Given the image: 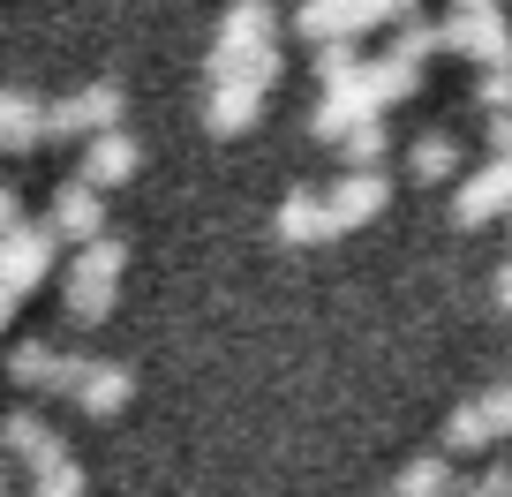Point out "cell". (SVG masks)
Returning <instances> with one entry per match:
<instances>
[{
  "mask_svg": "<svg viewBox=\"0 0 512 497\" xmlns=\"http://www.w3.org/2000/svg\"><path fill=\"white\" fill-rule=\"evenodd\" d=\"M8 377H16V385H31V392H83L91 354H61V347H46V339H16Z\"/></svg>",
  "mask_w": 512,
  "mask_h": 497,
  "instance_id": "cell-5",
  "label": "cell"
},
{
  "mask_svg": "<svg viewBox=\"0 0 512 497\" xmlns=\"http://www.w3.org/2000/svg\"><path fill=\"white\" fill-rule=\"evenodd\" d=\"M505 211L512 219V159H482L475 174H460V189H452V219L460 226H482Z\"/></svg>",
  "mask_w": 512,
  "mask_h": 497,
  "instance_id": "cell-6",
  "label": "cell"
},
{
  "mask_svg": "<svg viewBox=\"0 0 512 497\" xmlns=\"http://www.w3.org/2000/svg\"><path fill=\"white\" fill-rule=\"evenodd\" d=\"M452 490H460L452 452H415V460L400 467V482H392V497H452Z\"/></svg>",
  "mask_w": 512,
  "mask_h": 497,
  "instance_id": "cell-18",
  "label": "cell"
},
{
  "mask_svg": "<svg viewBox=\"0 0 512 497\" xmlns=\"http://www.w3.org/2000/svg\"><path fill=\"white\" fill-rule=\"evenodd\" d=\"M482 407H490V422H497V437H512V377L505 385H490V392H475Z\"/></svg>",
  "mask_w": 512,
  "mask_h": 497,
  "instance_id": "cell-28",
  "label": "cell"
},
{
  "mask_svg": "<svg viewBox=\"0 0 512 497\" xmlns=\"http://www.w3.org/2000/svg\"><path fill=\"white\" fill-rule=\"evenodd\" d=\"M272 234L294 241V249H317V241H332V234H339L332 189H287V196H279V211H272Z\"/></svg>",
  "mask_w": 512,
  "mask_h": 497,
  "instance_id": "cell-8",
  "label": "cell"
},
{
  "mask_svg": "<svg viewBox=\"0 0 512 497\" xmlns=\"http://www.w3.org/2000/svg\"><path fill=\"white\" fill-rule=\"evenodd\" d=\"M294 31H302V46H339V38H362V8L354 0H302Z\"/></svg>",
  "mask_w": 512,
  "mask_h": 497,
  "instance_id": "cell-12",
  "label": "cell"
},
{
  "mask_svg": "<svg viewBox=\"0 0 512 497\" xmlns=\"http://www.w3.org/2000/svg\"><path fill=\"white\" fill-rule=\"evenodd\" d=\"M475 106H482V113H505V106H512V61L475 68Z\"/></svg>",
  "mask_w": 512,
  "mask_h": 497,
  "instance_id": "cell-26",
  "label": "cell"
},
{
  "mask_svg": "<svg viewBox=\"0 0 512 497\" xmlns=\"http://www.w3.org/2000/svg\"><path fill=\"white\" fill-rule=\"evenodd\" d=\"M46 219H53V234H61V241H76V249H91L98 234H113V226H106V196H98V189H91V181H83V174L53 189Z\"/></svg>",
  "mask_w": 512,
  "mask_h": 497,
  "instance_id": "cell-7",
  "label": "cell"
},
{
  "mask_svg": "<svg viewBox=\"0 0 512 497\" xmlns=\"http://www.w3.org/2000/svg\"><path fill=\"white\" fill-rule=\"evenodd\" d=\"M392 53H407V61H430V53H445V23H430V16L400 23V31H392Z\"/></svg>",
  "mask_w": 512,
  "mask_h": 497,
  "instance_id": "cell-23",
  "label": "cell"
},
{
  "mask_svg": "<svg viewBox=\"0 0 512 497\" xmlns=\"http://www.w3.org/2000/svg\"><path fill=\"white\" fill-rule=\"evenodd\" d=\"M91 189H121L128 174H136V136L128 129H106V136H91L83 144V166H76Z\"/></svg>",
  "mask_w": 512,
  "mask_h": 497,
  "instance_id": "cell-11",
  "label": "cell"
},
{
  "mask_svg": "<svg viewBox=\"0 0 512 497\" xmlns=\"http://www.w3.org/2000/svg\"><path fill=\"white\" fill-rule=\"evenodd\" d=\"M482 445H497L490 407H482V400H460V407L445 415V452H482Z\"/></svg>",
  "mask_w": 512,
  "mask_h": 497,
  "instance_id": "cell-20",
  "label": "cell"
},
{
  "mask_svg": "<svg viewBox=\"0 0 512 497\" xmlns=\"http://www.w3.org/2000/svg\"><path fill=\"white\" fill-rule=\"evenodd\" d=\"M264 121V91L256 83H204V129L211 136H249Z\"/></svg>",
  "mask_w": 512,
  "mask_h": 497,
  "instance_id": "cell-9",
  "label": "cell"
},
{
  "mask_svg": "<svg viewBox=\"0 0 512 497\" xmlns=\"http://www.w3.org/2000/svg\"><path fill=\"white\" fill-rule=\"evenodd\" d=\"M0 144H8V151L46 144V98H38L31 83H16V91L0 98Z\"/></svg>",
  "mask_w": 512,
  "mask_h": 497,
  "instance_id": "cell-14",
  "label": "cell"
},
{
  "mask_svg": "<svg viewBox=\"0 0 512 497\" xmlns=\"http://www.w3.org/2000/svg\"><path fill=\"white\" fill-rule=\"evenodd\" d=\"M475 497H512V460H490L475 475Z\"/></svg>",
  "mask_w": 512,
  "mask_h": 497,
  "instance_id": "cell-29",
  "label": "cell"
},
{
  "mask_svg": "<svg viewBox=\"0 0 512 497\" xmlns=\"http://www.w3.org/2000/svg\"><path fill=\"white\" fill-rule=\"evenodd\" d=\"M490 302H497V309H512V257L497 264V279H490Z\"/></svg>",
  "mask_w": 512,
  "mask_h": 497,
  "instance_id": "cell-31",
  "label": "cell"
},
{
  "mask_svg": "<svg viewBox=\"0 0 512 497\" xmlns=\"http://www.w3.org/2000/svg\"><path fill=\"white\" fill-rule=\"evenodd\" d=\"M16 226H31L23 219V189H0V234H16Z\"/></svg>",
  "mask_w": 512,
  "mask_h": 497,
  "instance_id": "cell-30",
  "label": "cell"
},
{
  "mask_svg": "<svg viewBox=\"0 0 512 497\" xmlns=\"http://www.w3.org/2000/svg\"><path fill=\"white\" fill-rule=\"evenodd\" d=\"M31 497H83V467L68 460V452H61V460H46L31 475Z\"/></svg>",
  "mask_w": 512,
  "mask_h": 497,
  "instance_id": "cell-24",
  "label": "cell"
},
{
  "mask_svg": "<svg viewBox=\"0 0 512 497\" xmlns=\"http://www.w3.org/2000/svg\"><path fill=\"white\" fill-rule=\"evenodd\" d=\"M128 121V91L113 76H98V83H83V91H68V98H46V136H106V129H121Z\"/></svg>",
  "mask_w": 512,
  "mask_h": 497,
  "instance_id": "cell-4",
  "label": "cell"
},
{
  "mask_svg": "<svg viewBox=\"0 0 512 497\" xmlns=\"http://www.w3.org/2000/svg\"><path fill=\"white\" fill-rule=\"evenodd\" d=\"M407 174L415 181H452L460 174V136L452 129H422L415 144H407Z\"/></svg>",
  "mask_w": 512,
  "mask_h": 497,
  "instance_id": "cell-17",
  "label": "cell"
},
{
  "mask_svg": "<svg viewBox=\"0 0 512 497\" xmlns=\"http://www.w3.org/2000/svg\"><path fill=\"white\" fill-rule=\"evenodd\" d=\"M0 445L16 452V460H23V467H31V475H38V467H46V460H61V437H53V430H46V422H38V415H31V407H16V415L0 422Z\"/></svg>",
  "mask_w": 512,
  "mask_h": 497,
  "instance_id": "cell-15",
  "label": "cell"
},
{
  "mask_svg": "<svg viewBox=\"0 0 512 497\" xmlns=\"http://www.w3.org/2000/svg\"><path fill=\"white\" fill-rule=\"evenodd\" d=\"M452 497H475V475H467V482H460V490H452Z\"/></svg>",
  "mask_w": 512,
  "mask_h": 497,
  "instance_id": "cell-32",
  "label": "cell"
},
{
  "mask_svg": "<svg viewBox=\"0 0 512 497\" xmlns=\"http://www.w3.org/2000/svg\"><path fill=\"white\" fill-rule=\"evenodd\" d=\"M362 38H339V46H317V53H309V76H317L324 83V91H339V83H354V76H362Z\"/></svg>",
  "mask_w": 512,
  "mask_h": 497,
  "instance_id": "cell-21",
  "label": "cell"
},
{
  "mask_svg": "<svg viewBox=\"0 0 512 497\" xmlns=\"http://www.w3.org/2000/svg\"><path fill=\"white\" fill-rule=\"evenodd\" d=\"M53 257H61L53 219H31V226H16V234H0V309H8V317H16L23 294L53 272Z\"/></svg>",
  "mask_w": 512,
  "mask_h": 497,
  "instance_id": "cell-3",
  "label": "cell"
},
{
  "mask_svg": "<svg viewBox=\"0 0 512 497\" xmlns=\"http://www.w3.org/2000/svg\"><path fill=\"white\" fill-rule=\"evenodd\" d=\"M121 264H128V241H121V234H98L91 249H76V272H98V279H121Z\"/></svg>",
  "mask_w": 512,
  "mask_h": 497,
  "instance_id": "cell-25",
  "label": "cell"
},
{
  "mask_svg": "<svg viewBox=\"0 0 512 497\" xmlns=\"http://www.w3.org/2000/svg\"><path fill=\"white\" fill-rule=\"evenodd\" d=\"M445 53H467L475 68L512 61V8L505 0H445Z\"/></svg>",
  "mask_w": 512,
  "mask_h": 497,
  "instance_id": "cell-2",
  "label": "cell"
},
{
  "mask_svg": "<svg viewBox=\"0 0 512 497\" xmlns=\"http://www.w3.org/2000/svg\"><path fill=\"white\" fill-rule=\"evenodd\" d=\"M384 144H392V129H384V113H369L362 129L339 144V159H347V174H377V159H384Z\"/></svg>",
  "mask_w": 512,
  "mask_h": 497,
  "instance_id": "cell-22",
  "label": "cell"
},
{
  "mask_svg": "<svg viewBox=\"0 0 512 497\" xmlns=\"http://www.w3.org/2000/svg\"><path fill=\"white\" fill-rule=\"evenodd\" d=\"M482 144H490V159H512V106L482 113Z\"/></svg>",
  "mask_w": 512,
  "mask_h": 497,
  "instance_id": "cell-27",
  "label": "cell"
},
{
  "mask_svg": "<svg viewBox=\"0 0 512 497\" xmlns=\"http://www.w3.org/2000/svg\"><path fill=\"white\" fill-rule=\"evenodd\" d=\"M362 83H369V98H377V113H384V106H400V98L422 83V61H407V53H377Z\"/></svg>",
  "mask_w": 512,
  "mask_h": 497,
  "instance_id": "cell-19",
  "label": "cell"
},
{
  "mask_svg": "<svg viewBox=\"0 0 512 497\" xmlns=\"http://www.w3.org/2000/svg\"><path fill=\"white\" fill-rule=\"evenodd\" d=\"M272 46H279V0H226L204 53V83H241V68Z\"/></svg>",
  "mask_w": 512,
  "mask_h": 497,
  "instance_id": "cell-1",
  "label": "cell"
},
{
  "mask_svg": "<svg viewBox=\"0 0 512 497\" xmlns=\"http://www.w3.org/2000/svg\"><path fill=\"white\" fill-rule=\"evenodd\" d=\"M128 392H136V377H128L121 362H98V354H91V377H83L76 407H83V415H98V422H106V415H121V407H128Z\"/></svg>",
  "mask_w": 512,
  "mask_h": 497,
  "instance_id": "cell-16",
  "label": "cell"
},
{
  "mask_svg": "<svg viewBox=\"0 0 512 497\" xmlns=\"http://www.w3.org/2000/svg\"><path fill=\"white\" fill-rule=\"evenodd\" d=\"M384 204H392L384 166H377V174H339V181H332V219H339V234H347V226H369Z\"/></svg>",
  "mask_w": 512,
  "mask_h": 497,
  "instance_id": "cell-10",
  "label": "cell"
},
{
  "mask_svg": "<svg viewBox=\"0 0 512 497\" xmlns=\"http://www.w3.org/2000/svg\"><path fill=\"white\" fill-rule=\"evenodd\" d=\"M113 287H121V279H98V272H76V264H68V279H61V309H68V324H76V332L106 324V317H113Z\"/></svg>",
  "mask_w": 512,
  "mask_h": 497,
  "instance_id": "cell-13",
  "label": "cell"
}]
</instances>
